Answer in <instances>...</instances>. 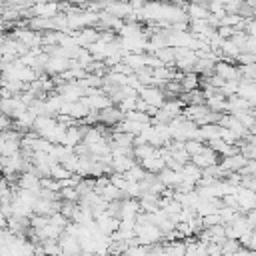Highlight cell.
I'll use <instances>...</instances> for the list:
<instances>
[{"mask_svg": "<svg viewBox=\"0 0 256 256\" xmlns=\"http://www.w3.org/2000/svg\"><path fill=\"white\" fill-rule=\"evenodd\" d=\"M138 96H140L146 104L156 106V108H160V106L164 104V100H166V98H164L162 88H158V86H140Z\"/></svg>", "mask_w": 256, "mask_h": 256, "instance_id": "1", "label": "cell"}, {"mask_svg": "<svg viewBox=\"0 0 256 256\" xmlns=\"http://www.w3.org/2000/svg\"><path fill=\"white\" fill-rule=\"evenodd\" d=\"M190 160H192V164H196L198 168H208V166H212V164H216L218 162V154L208 146H204V150H200L198 154H192L190 156Z\"/></svg>", "mask_w": 256, "mask_h": 256, "instance_id": "2", "label": "cell"}, {"mask_svg": "<svg viewBox=\"0 0 256 256\" xmlns=\"http://www.w3.org/2000/svg\"><path fill=\"white\" fill-rule=\"evenodd\" d=\"M122 118H124V112H122L120 108H114L112 104L98 110V122H102L104 126H114V124L120 122Z\"/></svg>", "mask_w": 256, "mask_h": 256, "instance_id": "3", "label": "cell"}, {"mask_svg": "<svg viewBox=\"0 0 256 256\" xmlns=\"http://www.w3.org/2000/svg\"><path fill=\"white\" fill-rule=\"evenodd\" d=\"M214 74H218V76L224 78V80H238V68H236L234 64H230L228 60H226V62H224V60L216 62V64H214Z\"/></svg>", "mask_w": 256, "mask_h": 256, "instance_id": "4", "label": "cell"}, {"mask_svg": "<svg viewBox=\"0 0 256 256\" xmlns=\"http://www.w3.org/2000/svg\"><path fill=\"white\" fill-rule=\"evenodd\" d=\"M188 14H190V18L192 20H206L208 16H210V10L204 6V4H190L188 6Z\"/></svg>", "mask_w": 256, "mask_h": 256, "instance_id": "5", "label": "cell"}]
</instances>
